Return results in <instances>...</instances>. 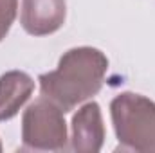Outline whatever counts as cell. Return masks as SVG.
I'll return each mask as SVG.
<instances>
[{
  "instance_id": "1",
  "label": "cell",
  "mask_w": 155,
  "mask_h": 153,
  "mask_svg": "<svg viewBox=\"0 0 155 153\" xmlns=\"http://www.w3.org/2000/svg\"><path fill=\"white\" fill-rule=\"evenodd\" d=\"M107 69L108 60L99 49H71L60 58L56 70L38 77L41 96L52 101L63 114L71 112L101 90Z\"/></svg>"
},
{
  "instance_id": "2",
  "label": "cell",
  "mask_w": 155,
  "mask_h": 153,
  "mask_svg": "<svg viewBox=\"0 0 155 153\" xmlns=\"http://www.w3.org/2000/svg\"><path fill=\"white\" fill-rule=\"evenodd\" d=\"M119 146L139 153H155V103L144 96L123 92L110 103Z\"/></svg>"
},
{
  "instance_id": "3",
  "label": "cell",
  "mask_w": 155,
  "mask_h": 153,
  "mask_svg": "<svg viewBox=\"0 0 155 153\" xmlns=\"http://www.w3.org/2000/svg\"><path fill=\"white\" fill-rule=\"evenodd\" d=\"M22 141L25 148L61 151L67 144V122L63 110L43 96L27 106L22 117Z\"/></svg>"
},
{
  "instance_id": "4",
  "label": "cell",
  "mask_w": 155,
  "mask_h": 153,
  "mask_svg": "<svg viewBox=\"0 0 155 153\" xmlns=\"http://www.w3.org/2000/svg\"><path fill=\"white\" fill-rule=\"evenodd\" d=\"M67 16L65 0H22V27L33 36L56 33Z\"/></svg>"
},
{
  "instance_id": "5",
  "label": "cell",
  "mask_w": 155,
  "mask_h": 153,
  "mask_svg": "<svg viewBox=\"0 0 155 153\" xmlns=\"http://www.w3.org/2000/svg\"><path fill=\"white\" fill-rule=\"evenodd\" d=\"M105 142V124L97 103H87L72 117L71 150L78 153H97Z\"/></svg>"
},
{
  "instance_id": "6",
  "label": "cell",
  "mask_w": 155,
  "mask_h": 153,
  "mask_svg": "<svg viewBox=\"0 0 155 153\" xmlns=\"http://www.w3.org/2000/svg\"><path fill=\"white\" fill-rule=\"evenodd\" d=\"M35 81L22 70H9L0 76V121H9L29 101Z\"/></svg>"
},
{
  "instance_id": "7",
  "label": "cell",
  "mask_w": 155,
  "mask_h": 153,
  "mask_svg": "<svg viewBox=\"0 0 155 153\" xmlns=\"http://www.w3.org/2000/svg\"><path fill=\"white\" fill-rule=\"evenodd\" d=\"M18 0H0V41L9 33L15 18H16Z\"/></svg>"
},
{
  "instance_id": "8",
  "label": "cell",
  "mask_w": 155,
  "mask_h": 153,
  "mask_svg": "<svg viewBox=\"0 0 155 153\" xmlns=\"http://www.w3.org/2000/svg\"><path fill=\"white\" fill-rule=\"evenodd\" d=\"M0 151H2V144H0Z\"/></svg>"
}]
</instances>
